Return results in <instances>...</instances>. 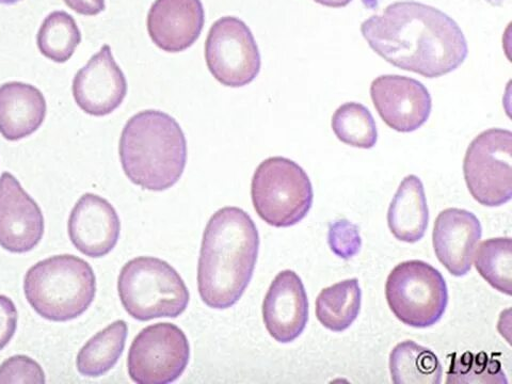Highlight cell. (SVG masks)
Masks as SVG:
<instances>
[{
	"mask_svg": "<svg viewBox=\"0 0 512 384\" xmlns=\"http://www.w3.org/2000/svg\"><path fill=\"white\" fill-rule=\"evenodd\" d=\"M190 345L181 328L159 323L144 328L128 352L127 368L138 384H168L186 370Z\"/></svg>",
	"mask_w": 512,
	"mask_h": 384,
	"instance_id": "cell-9",
	"label": "cell"
},
{
	"mask_svg": "<svg viewBox=\"0 0 512 384\" xmlns=\"http://www.w3.org/2000/svg\"><path fill=\"white\" fill-rule=\"evenodd\" d=\"M372 50L392 66L426 78L457 70L469 54L459 25L443 11L418 2H398L361 25Z\"/></svg>",
	"mask_w": 512,
	"mask_h": 384,
	"instance_id": "cell-1",
	"label": "cell"
},
{
	"mask_svg": "<svg viewBox=\"0 0 512 384\" xmlns=\"http://www.w3.org/2000/svg\"><path fill=\"white\" fill-rule=\"evenodd\" d=\"M72 91L78 107L93 117L108 116L122 105L127 82L109 45L77 72Z\"/></svg>",
	"mask_w": 512,
	"mask_h": 384,
	"instance_id": "cell-12",
	"label": "cell"
},
{
	"mask_svg": "<svg viewBox=\"0 0 512 384\" xmlns=\"http://www.w3.org/2000/svg\"><path fill=\"white\" fill-rule=\"evenodd\" d=\"M20 2H21V0H0V5L11 6V5L18 4Z\"/></svg>",
	"mask_w": 512,
	"mask_h": 384,
	"instance_id": "cell-32",
	"label": "cell"
},
{
	"mask_svg": "<svg viewBox=\"0 0 512 384\" xmlns=\"http://www.w3.org/2000/svg\"><path fill=\"white\" fill-rule=\"evenodd\" d=\"M371 98L382 121L399 133L418 131L432 109L427 88L414 78L381 75L373 80Z\"/></svg>",
	"mask_w": 512,
	"mask_h": 384,
	"instance_id": "cell-11",
	"label": "cell"
},
{
	"mask_svg": "<svg viewBox=\"0 0 512 384\" xmlns=\"http://www.w3.org/2000/svg\"><path fill=\"white\" fill-rule=\"evenodd\" d=\"M18 310L7 296L0 295V350L12 340L18 326Z\"/></svg>",
	"mask_w": 512,
	"mask_h": 384,
	"instance_id": "cell-29",
	"label": "cell"
},
{
	"mask_svg": "<svg viewBox=\"0 0 512 384\" xmlns=\"http://www.w3.org/2000/svg\"><path fill=\"white\" fill-rule=\"evenodd\" d=\"M362 291L358 279H348L324 288L316 299L319 323L333 332L346 331L361 310Z\"/></svg>",
	"mask_w": 512,
	"mask_h": 384,
	"instance_id": "cell-20",
	"label": "cell"
},
{
	"mask_svg": "<svg viewBox=\"0 0 512 384\" xmlns=\"http://www.w3.org/2000/svg\"><path fill=\"white\" fill-rule=\"evenodd\" d=\"M44 234L40 206L8 172L0 176V246L12 253L36 248Z\"/></svg>",
	"mask_w": 512,
	"mask_h": 384,
	"instance_id": "cell-13",
	"label": "cell"
},
{
	"mask_svg": "<svg viewBox=\"0 0 512 384\" xmlns=\"http://www.w3.org/2000/svg\"><path fill=\"white\" fill-rule=\"evenodd\" d=\"M118 291L125 311L140 322L179 317L190 299L179 272L151 256H140L124 265Z\"/></svg>",
	"mask_w": 512,
	"mask_h": 384,
	"instance_id": "cell-5",
	"label": "cell"
},
{
	"mask_svg": "<svg viewBox=\"0 0 512 384\" xmlns=\"http://www.w3.org/2000/svg\"><path fill=\"white\" fill-rule=\"evenodd\" d=\"M446 383H507L501 364L485 354L470 352L454 358Z\"/></svg>",
	"mask_w": 512,
	"mask_h": 384,
	"instance_id": "cell-26",
	"label": "cell"
},
{
	"mask_svg": "<svg viewBox=\"0 0 512 384\" xmlns=\"http://www.w3.org/2000/svg\"><path fill=\"white\" fill-rule=\"evenodd\" d=\"M315 3L329 8L347 7L352 0H314Z\"/></svg>",
	"mask_w": 512,
	"mask_h": 384,
	"instance_id": "cell-31",
	"label": "cell"
},
{
	"mask_svg": "<svg viewBox=\"0 0 512 384\" xmlns=\"http://www.w3.org/2000/svg\"><path fill=\"white\" fill-rule=\"evenodd\" d=\"M263 319L272 338L282 344L294 342L306 329L309 300L295 271L283 270L271 282L263 302Z\"/></svg>",
	"mask_w": 512,
	"mask_h": 384,
	"instance_id": "cell-14",
	"label": "cell"
},
{
	"mask_svg": "<svg viewBox=\"0 0 512 384\" xmlns=\"http://www.w3.org/2000/svg\"><path fill=\"white\" fill-rule=\"evenodd\" d=\"M45 383L42 367L26 356H14L0 365V384Z\"/></svg>",
	"mask_w": 512,
	"mask_h": 384,
	"instance_id": "cell-28",
	"label": "cell"
},
{
	"mask_svg": "<svg viewBox=\"0 0 512 384\" xmlns=\"http://www.w3.org/2000/svg\"><path fill=\"white\" fill-rule=\"evenodd\" d=\"M429 211L422 181L408 175L400 183L388 211V226L400 242L414 244L425 236Z\"/></svg>",
	"mask_w": 512,
	"mask_h": 384,
	"instance_id": "cell-19",
	"label": "cell"
},
{
	"mask_svg": "<svg viewBox=\"0 0 512 384\" xmlns=\"http://www.w3.org/2000/svg\"><path fill=\"white\" fill-rule=\"evenodd\" d=\"M332 131L347 146L372 149L378 140L377 125L371 111L356 102L345 103L334 112Z\"/></svg>",
	"mask_w": 512,
	"mask_h": 384,
	"instance_id": "cell-25",
	"label": "cell"
},
{
	"mask_svg": "<svg viewBox=\"0 0 512 384\" xmlns=\"http://www.w3.org/2000/svg\"><path fill=\"white\" fill-rule=\"evenodd\" d=\"M63 2L74 12L85 16L98 15L106 8L105 0H63Z\"/></svg>",
	"mask_w": 512,
	"mask_h": 384,
	"instance_id": "cell-30",
	"label": "cell"
},
{
	"mask_svg": "<svg viewBox=\"0 0 512 384\" xmlns=\"http://www.w3.org/2000/svg\"><path fill=\"white\" fill-rule=\"evenodd\" d=\"M24 291L30 306L52 322H69L83 315L96 294L92 267L75 255L52 256L32 266Z\"/></svg>",
	"mask_w": 512,
	"mask_h": 384,
	"instance_id": "cell-4",
	"label": "cell"
},
{
	"mask_svg": "<svg viewBox=\"0 0 512 384\" xmlns=\"http://www.w3.org/2000/svg\"><path fill=\"white\" fill-rule=\"evenodd\" d=\"M46 101L35 86L20 82L0 86V134L18 141L37 132L46 117Z\"/></svg>",
	"mask_w": 512,
	"mask_h": 384,
	"instance_id": "cell-18",
	"label": "cell"
},
{
	"mask_svg": "<svg viewBox=\"0 0 512 384\" xmlns=\"http://www.w3.org/2000/svg\"><path fill=\"white\" fill-rule=\"evenodd\" d=\"M260 235L239 207H223L208 221L202 240L198 288L206 306L224 310L242 298L252 279Z\"/></svg>",
	"mask_w": 512,
	"mask_h": 384,
	"instance_id": "cell-2",
	"label": "cell"
},
{
	"mask_svg": "<svg viewBox=\"0 0 512 384\" xmlns=\"http://www.w3.org/2000/svg\"><path fill=\"white\" fill-rule=\"evenodd\" d=\"M386 297L400 322L419 329L440 322L448 304L447 285L441 272L419 260L400 263L390 272Z\"/></svg>",
	"mask_w": 512,
	"mask_h": 384,
	"instance_id": "cell-7",
	"label": "cell"
},
{
	"mask_svg": "<svg viewBox=\"0 0 512 384\" xmlns=\"http://www.w3.org/2000/svg\"><path fill=\"white\" fill-rule=\"evenodd\" d=\"M153 43L167 53H181L199 39L205 24L201 0H155L148 14Z\"/></svg>",
	"mask_w": 512,
	"mask_h": 384,
	"instance_id": "cell-17",
	"label": "cell"
},
{
	"mask_svg": "<svg viewBox=\"0 0 512 384\" xmlns=\"http://www.w3.org/2000/svg\"><path fill=\"white\" fill-rule=\"evenodd\" d=\"M474 252V265L496 291L511 296L512 242L510 237L490 238Z\"/></svg>",
	"mask_w": 512,
	"mask_h": 384,
	"instance_id": "cell-24",
	"label": "cell"
},
{
	"mask_svg": "<svg viewBox=\"0 0 512 384\" xmlns=\"http://www.w3.org/2000/svg\"><path fill=\"white\" fill-rule=\"evenodd\" d=\"M512 133L491 128L470 144L463 162L464 180L479 204L498 207L512 198Z\"/></svg>",
	"mask_w": 512,
	"mask_h": 384,
	"instance_id": "cell-8",
	"label": "cell"
},
{
	"mask_svg": "<svg viewBox=\"0 0 512 384\" xmlns=\"http://www.w3.org/2000/svg\"><path fill=\"white\" fill-rule=\"evenodd\" d=\"M390 372L396 384H440L443 367L434 351L405 341L391 351Z\"/></svg>",
	"mask_w": 512,
	"mask_h": 384,
	"instance_id": "cell-21",
	"label": "cell"
},
{
	"mask_svg": "<svg viewBox=\"0 0 512 384\" xmlns=\"http://www.w3.org/2000/svg\"><path fill=\"white\" fill-rule=\"evenodd\" d=\"M119 153L127 178L152 191H164L179 182L187 163L182 127L159 110H143L127 121Z\"/></svg>",
	"mask_w": 512,
	"mask_h": 384,
	"instance_id": "cell-3",
	"label": "cell"
},
{
	"mask_svg": "<svg viewBox=\"0 0 512 384\" xmlns=\"http://www.w3.org/2000/svg\"><path fill=\"white\" fill-rule=\"evenodd\" d=\"M328 244L331 251L338 258L343 260L354 258L362 247L359 228L346 219L331 222L329 224Z\"/></svg>",
	"mask_w": 512,
	"mask_h": 384,
	"instance_id": "cell-27",
	"label": "cell"
},
{
	"mask_svg": "<svg viewBox=\"0 0 512 384\" xmlns=\"http://www.w3.org/2000/svg\"><path fill=\"white\" fill-rule=\"evenodd\" d=\"M127 334L124 320H117L96 333L79 351L76 360L78 372L86 377H100L109 372L123 354Z\"/></svg>",
	"mask_w": 512,
	"mask_h": 384,
	"instance_id": "cell-22",
	"label": "cell"
},
{
	"mask_svg": "<svg viewBox=\"0 0 512 384\" xmlns=\"http://www.w3.org/2000/svg\"><path fill=\"white\" fill-rule=\"evenodd\" d=\"M482 235V224L473 213L461 208H447L435 221L432 245L446 270L455 277H463L472 268L474 252Z\"/></svg>",
	"mask_w": 512,
	"mask_h": 384,
	"instance_id": "cell-16",
	"label": "cell"
},
{
	"mask_svg": "<svg viewBox=\"0 0 512 384\" xmlns=\"http://www.w3.org/2000/svg\"><path fill=\"white\" fill-rule=\"evenodd\" d=\"M80 42L82 32L73 16L66 11H55L48 15L37 37L41 54L57 63L70 60Z\"/></svg>",
	"mask_w": 512,
	"mask_h": 384,
	"instance_id": "cell-23",
	"label": "cell"
},
{
	"mask_svg": "<svg viewBox=\"0 0 512 384\" xmlns=\"http://www.w3.org/2000/svg\"><path fill=\"white\" fill-rule=\"evenodd\" d=\"M120 218L106 199L86 194L75 204L69 219V236L75 248L89 258H103L118 244Z\"/></svg>",
	"mask_w": 512,
	"mask_h": 384,
	"instance_id": "cell-15",
	"label": "cell"
},
{
	"mask_svg": "<svg viewBox=\"0 0 512 384\" xmlns=\"http://www.w3.org/2000/svg\"><path fill=\"white\" fill-rule=\"evenodd\" d=\"M251 196L254 210L275 228H290L307 217L313 205L311 180L293 160L276 156L255 170Z\"/></svg>",
	"mask_w": 512,
	"mask_h": 384,
	"instance_id": "cell-6",
	"label": "cell"
},
{
	"mask_svg": "<svg viewBox=\"0 0 512 384\" xmlns=\"http://www.w3.org/2000/svg\"><path fill=\"white\" fill-rule=\"evenodd\" d=\"M205 60L218 82L231 88L251 84L261 70L259 46L247 24L235 16L213 24L205 42Z\"/></svg>",
	"mask_w": 512,
	"mask_h": 384,
	"instance_id": "cell-10",
	"label": "cell"
}]
</instances>
